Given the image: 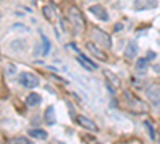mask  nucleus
<instances>
[{
  "instance_id": "obj_1",
  "label": "nucleus",
  "mask_w": 160,
  "mask_h": 144,
  "mask_svg": "<svg viewBox=\"0 0 160 144\" xmlns=\"http://www.w3.org/2000/svg\"><path fill=\"white\" fill-rule=\"evenodd\" d=\"M68 16H69V21H71V24L74 26V29L77 32H82L85 29V18L82 15V11H80L77 7H71L69 8Z\"/></svg>"
},
{
  "instance_id": "obj_2",
  "label": "nucleus",
  "mask_w": 160,
  "mask_h": 144,
  "mask_svg": "<svg viewBox=\"0 0 160 144\" xmlns=\"http://www.w3.org/2000/svg\"><path fill=\"white\" fill-rule=\"evenodd\" d=\"M18 80L26 88H35V87H38V77L34 75L32 72H21L19 77H18Z\"/></svg>"
},
{
  "instance_id": "obj_3",
  "label": "nucleus",
  "mask_w": 160,
  "mask_h": 144,
  "mask_svg": "<svg viewBox=\"0 0 160 144\" xmlns=\"http://www.w3.org/2000/svg\"><path fill=\"white\" fill-rule=\"evenodd\" d=\"M93 37L96 38V43H99L101 47H104V48H111L112 47V40H111V37H109L108 32L95 27L93 29Z\"/></svg>"
},
{
  "instance_id": "obj_4",
  "label": "nucleus",
  "mask_w": 160,
  "mask_h": 144,
  "mask_svg": "<svg viewBox=\"0 0 160 144\" xmlns=\"http://www.w3.org/2000/svg\"><path fill=\"white\" fill-rule=\"evenodd\" d=\"M123 95H125V99H127V102L130 104L131 109H135V111H138V112H142V111L146 109V104H144L142 101L136 99V96H133L130 91H125Z\"/></svg>"
},
{
  "instance_id": "obj_5",
  "label": "nucleus",
  "mask_w": 160,
  "mask_h": 144,
  "mask_svg": "<svg viewBox=\"0 0 160 144\" xmlns=\"http://www.w3.org/2000/svg\"><path fill=\"white\" fill-rule=\"evenodd\" d=\"M158 2L157 0H136L133 3V10L135 11H142V10H154L157 8Z\"/></svg>"
},
{
  "instance_id": "obj_6",
  "label": "nucleus",
  "mask_w": 160,
  "mask_h": 144,
  "mask_svg": "<svg viewBox=\"0 0 160 144\" xmlns=\"http://www.w3.org/2000/svg\"><path fill=\"white\" fill-rule=\"evenodd\" d=\"M148 98H149V101L154 104V106L160 107V85L154 83V85H151L148 88Z\"/></svg>"
},
{
  "instance_id": "obj_7",
  "label": "nucleus",
  "mask_w": 160,
  "mask_h": 144,
  "mask_svg": "<svg viewBox=\"0 0 160 144\" xmlns=\"http://www.w3.org/2000/svg\"><path fill=\"white\" fill-rule=\"evenodd\" d=\"M90 13L95 15L101 21H109V15H108V11H106V8L102 5H91L90 7Z\"/></svg>"
},
{
  "instance_id": "obj_8",
  "label": "nucleus",
  "mask_w": 160,
  "mask_h": 144,
  "mask_svg": "<svg viewBox=\"0 0 160 144\" xmlns=\"http://www.w3.org/2000/svg\"><path fill=\"white\" fill-rule=\"evenodd\" d=\"M40 43L38 47L40 48H35V55H42V56H47L48 53H50V48H51V43H50V40L43 35V34H40Z\"/></svg>"
},
{
  "instance_id": "obj_9",
  "label": "nucleus",
  "mask_w": 160,
  "mask_h": 144,
  "mask_svg": "<svg viewBox=\"0 0 160 144\" xmlns=\"http://www.w3.org/2000/svg\"><path fill=\"white\" fill-rule=\"evenodd\" d=\"M85 47H87V50H88V51H90V53H91L93 56H95V58H98V59H101V61H108V55H106L102 50H99V48H98L95 43H93V42H88Z\"/></svg>"
},
{
  "instance_id": "obj_10",
  "label": "nucleus",
  "mask_w": 160,
  "mask_h": 144,
  "mask_svg": "<svg viewBox=\"0 0 160 144\" xmlns=\"http://www.w3.org/2000/svg\"><path fill=\"white\" fill-rule=\"evenodd\" d=\"M77 123H78L80 127H83V128L90 130V132H98L96 123L93 122V120H90L88 117H85V115H78V117H77Z\"/></svg>"
},
{
  "instance_id": "obj_11",
  "label": "nucleus",
  "mask_w": 160,
  "mask_h": 144,
  "mask_svg": "<svg viewBox=\"0 0 160 144\" xmlns=\"http://www.w3.org/2000/svg\"><path fill=\"white\" fill-rule=\"evenodd\" d=\"M77 62L80 64V66H83L87 71H95V69H98V64L93 62L91 59H88V58L83 56V55H78V56H77Z\"/></svg>"
},
{
  "instance_id": "obj_12",
  "label": "nucleus",
  "mask_w": 160,
  "mask_h": 144,
  "mask_svg": "<svg viewBox=\"0 0 160 144\" xmlns=\"http://www.w3.org/2000/svg\"><path fill=\"white\" fill-rule=\"evenodd\" d=\"M43 119H45V123H47V125H55V123H56L55 107H53V106L47 107V111H45V114H43Z\"/></svg>"
},
{
  "instance_id": "obj_13",
  "label": "nucleus",
  "mask_w": 160,
  "mask_h": 144,
  "mask_svg": "<svg viewBox=\"0 0 160 144\" xmlns=\"http://www.w3.org/2000/svg\"><path fill=\"white\" fill-rule=\"evenodd\" d=\"M136 53H138L136 43H135V42H128V45H127V48H125V58L131 61V59H135Z\"/></svg>"
},
{
  "instance_id": "obj_14",
  "label": "nucleus",
  "mask_w": 160,
  "mask_h": 144,
  "mask_svg": "<svg viewBox=\"0 0 160 144\" xmlns=\"http://www.w3.org/2000/svg\"><path fill=\"white\" fill-rule=\"evenodd\" d=\"M40 101H42V98H40V95H37V93H31V95L26 96V104H28L29 107H35V106H38Z\"/></svg>"
},
{
  "instance_id": "obj_15",
  "label": "nucleus",
  "mask_w": 160,
  "mask_h": 144,
  "mask_svg": "<svg viewBox=\"0 0 160 144\" xmlns=\"http://www.w3.org/2000/svg\"><path fill=\"white\" fill-rule=\"evenodd\" d=\"M29 136L35 138V139H45L48 135L45 130H40V128H34V130H29Z\"/></svg>"
},
{
  "instance_id": "obj_16",
  "label": "nucleus",
  "mask_w": 160,
  "mask_h": 144,
  "mask_svg": "<svg viewBox=\"0 0 160 144\" xmlns=\"http://www.w3.org/2000/svg\"><path fill=\"white\" fill-rule=\"evenodd\" d=\"M42 11H43V16H45L48 21H55L56 13H55V8H53V7H50V5H45Z\"/></svg>"
},
{
  "instance_id": "obj_17",
  "label": "nucleus",
  "mask_w": 160,
  "mask_h": 144,
  "mask_svg": "<svg viewBox=\"0 0 160 144\" xmlns=\"http://www.w3.org/2000/svg\"><path fill=\"white\" fill-rule=\"evenodd\" d=\"M148 58H139V59H136V62H135V66H136V69L139 71V72H144V71H148Z\"/></svg>"
},
{
  "instance_id": "obj_18",
  "label": "nucleus",
  "mask_w": 160,
  "mask_h": 144,
  "mask_svg": "<svg viewBox=\"0 0 160 144\" xmlns=\"http://www.w3.org/2000/svg\"><path fill=\"white\" fill-rule=\"evenodd\" d=\"M104 74H106V77H108V80L112 82V83H109V85H114V87H118V85H120V80H118V78H117L111 71H104Z\"/></svg>"
},
{
  "instance_id": "obj_19",
  "label": "nucleus",
  "mask_w": 160,
  "mask_h": 144,
  "mask_svg": "<svg viewBox=\"0 0 160 144\" xmlns=\"http://www.w3.org/2000/svg\"><path fill=\"white\" fill-rule=\"evenodd\" d=\"M144 125H146V128L149 130V136H151V139H155V132H154V128H152V123H151L149 120H146Z\"/></svg>"
},
{
  "instance_id": "obj_20",
  "label": "nucleus",
  "mask_w": 160,
  "mask_h": 144,
  "mask_svg": "<svg viewBox=\"0 0 160 144\" xmlns=\"http://www.w3.org/2000/svg\"><path fill=\"white\" fill-rule=\"evenodd\" d=\"M11 142H13V144H32L28 138H15Z\"/></svg>"
},
{
  "instance_id": "obj_21",
  "label": "nucleus",
  "mask_w": 160,
  "mask_h": 144,
  "mask_svg": "<svg viewBox=\"0 0 160 144\" xmlns=\"http://www.w3.org/2000/svg\"><path fill=\"white\" fill-rule=\"evenodd\" d=\"M148 58H155V53H154V51H149V53H148Z\"/></svg>"
},
{
  "instance_id": "obj_22",
  "label": "nucleus",
  "mask_w": 160,
  "mask_h": 144,
  "mask_svg": "<svg viewBox=\"0 0 160 144\" xmlns=\"http://www.w3.org/2000/svg\"><path fill=\"white\" fill-rule=\"evenodd\" d=\"M157 144H160V132H158V138H157Z\"/></svg>"
},
{
  "instance_id": "obj_23",
  "label": "nucleus",
  "mask_w": 160,
  "mask_h": 144,
  "mask_svg": "<svg viewBox=\"0 0 160 144\" xmlns=\"http://www.w3.org/2000/svg\"><path fill=\"white\" fill-rule=\"evenodd\" d=\"M98 144H99V142H98Z\"/></svg>"
}]
</instances>
